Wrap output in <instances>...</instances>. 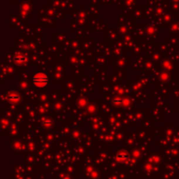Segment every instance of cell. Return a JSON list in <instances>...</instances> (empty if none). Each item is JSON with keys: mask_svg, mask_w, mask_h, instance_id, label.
Returning a JSON list of instances; mask_svg holds the SVG:
<instances>
[{"mask_svg": "<svg viewBox=\"0 0 179 179\" xmlns=\"http://www.w3.org/2000/svg\"><path fill=\"white\" fill-rule=\"evenodd\" d=\"M49 81L48 76L43 72H38L33 77V83L37 87H44Z\"/></svg>", "mask_w": 179, "mask_h": 179, "instance_id": "cell-1", "label": "cell"}, {"mask_svg": "<svg viewBox=\"0 0 179 179\" xmlns=\"http://www.w3.org/2000/svg\"><path fill=\"white\" fill-rule=\"evenodd\" d=\"M14 62L18 65H23L25 63L27 62V58L26 55L24 54H21V53H18L17 55H15L14 57Z\"/></svg>", "mask_w": 179, "mask_h": 179, "instance_id": "cell-2", "label": "cell"}, {"mask_svg": "<svg viewBox=\"0 0 179 179\" xmlns=\"http://www.w3.org/2000/svg\"><path fill=\"white\" fill-rule=\"evenodd\" d=\"M7 98H8V101L12 102V103H17V102H18L20 101V96L18 94H16V93L9 94Z\"/></svg>", "mask_w": 179, "mask_h": 179, "instance_id": "cell-3", "label": "cell"}, {"mask_svg": "<svg viewBox=\"0 0 179 179\" xmlns=\"http://www.w3.org/2000/svg\"><path fill=\"white\" fill-rule=\"evenodd\" d=\"M117 158H118V160H125V159H128V158H129V155H128L127 153L121 152V153H119V154H118Z\"/></svg>", "mask_w": 179, "mask_h": 179, "instance_id": "cell-4", "label": "cell"}, {"mask_svg": "<svg viewBox=\"0 0 179 179\" xmlns=\"http://www.w3.org/2000/svg\"><path fill=\"white\" fill-rule=\"evenodd\" d=\"M113 102H114L115 105H122L123 99H121V98H114V99L113 100Z\"/></svg>", "mask_w": 179, "mask_h": 179, "instance_id": "cell-5", "label": "cell"}, {"mask_svg": "<svg viewBox=\"0 0 179 179\" xmlns=\"http://www.w3.org/2000/svg\"><path fill=\"white\" fill-rule=\"evenodd\" d=\"M129 100H125V99H123V102H122V105L123 106H128V105H129Z\"/></svg>", "mask_w": 179, "mask_h": 179, "instance_id": "cell-6", "label": "cell"}, {"mask_svg": "<svg viewBox=\"0 0 179 179\" xmlns=\"http://www.w3.org/2000/svg\"><path fill=\"white\" fill-rule=\"evenodd\" d=\"M44 124L46 126H50L51 125V121H44Z\"/></svg>", "mask_w": 179, "mask_h": 179, "instance_id": "cell-7", "label": "cell"}]
</instances>
